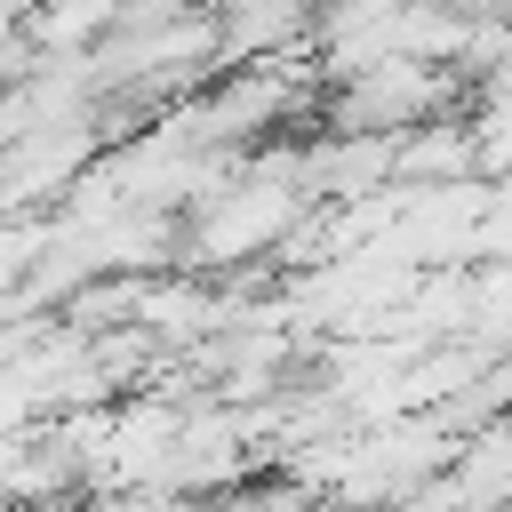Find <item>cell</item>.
Listing matches in <instances>:
<instances>
[{
  "mask_svg": "<svg viewBox=\"0 0 512 512\" xmlns=\"http://www.w3.org/2000/svg\"><path fill=\"white\" fill-rule=\"evenodd\" d=\"M304 184H280V176H232L216 200L184 208V248L176 264L184 272H240L248 256H280V240L304 224Z\"/></svg>",
  "mask_w": 512,
  "mask_h": 512,
  "instance_id": "cell-1",
  "label": "cell"
},
{
  "mask_svg": "<svg viewBox=\"0 0 512 512\" xmlns=\"http://www.w3.org/2000/svg\"><path fill=\"white\" fill-rule=\"evenodd\" d=\"M472 72L456 64H424V56H384L352 80H328L320 88V120L312 128H416V120H440L456 96H464Z\"/></svg>",
  "mask_w": 512,
  "mask_h": 512,
  "instance_id": "cell-2",
  "label": "cell"
},
{
  "mask_svg": "<svg viewBox=\"0 0 512 512\" xmlns=\"http://www.w3.org/2000/svg\"><path fill=\"white\" fill-rule=\"evenodd\" d=\"M304 200H368L400 184V136L392 128H320L304 136Z\"/></svg>",
  "mask_w": 512,
  "mask_h": 512,
  "instance_id": "cell-3",
  "label": "cell"
},
{
  "mask_svg": "<svg viewBox=\"0 0 512 512\" xmlns=\"http://www.w3.org/2000/svg\"><path fill=\"white\" fill-rule=\"evenodd\" d=\"M208 8H216V56H224V72L288 56V48H312V24H320V0H208Z\"/></svg>",
  "mask_w": 512,
  "mask_h": 512,
  "instance_id": "cell-4",
  "label": "cell"
},
{
  "mask_svg": "<svg viewBox=\"0 0 512 512\" xmlns=\"http://www.w3.org/2000/svg\"><path fill=\"white\" fill-rule=\"evenodd\" d=\"M456 176H488L472 120H448V112H440V120L400 128V184H456Z\"/></svg>",
  "mask_w": 512,
  "mask_h": 512,
  "instance_id": "cell-5",
  "label": "cell"
},
{
  "mask_svg": "<svg viewBox=\"0 0 512 512\" xmlns=\"http://www.w3.org/2000/svg\"><path fill=\"white\" fill-rule=\"evenodd\" d=\"M456 480L472 496H488L496 512H512V416H496V424L456 440Z\"/></svg>",
  "mask_w": 512,
  "mask_h": 512,
  "instance_id": "cell-6",
  "label": "cell"
},
{
  "mask_svg": "<svg viewBox=\"0 0 512 512\" xmlns=\"http://www.w3.org/2000/svg\"><path fill=\"white\" fill-rule=\"evenodd\" d=\"M392 512H496V504H488V496H472V488L456 480V464H448V472L416 480V488H408V496H400Z\"/></svg>",
  "mask_w": 512,
  "mask_h": 512,
  "instance_id": "cell-7",
  "label": "cell"
}]
</instances>
